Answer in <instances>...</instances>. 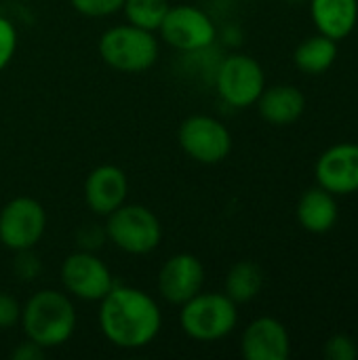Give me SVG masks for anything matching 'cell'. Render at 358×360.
Segmentation results:
<instances>
[{
	"label": "cell",
	"instance_id": "obj_1",
	"mask_svg": "<svg viewBox=\"0 0 358 360\" xmlns=\"http://www.w3.org/2000/svg\"><path fill=\"white\" fill-rule=\"evenodd\" d=\"M99 329L103 338L120 350L150 346L162 329V312L156 300L143 289L114 285L99 302Z\"/></svg>",
	"mask_w": 358,
	"mask_h": 360
},
{
	"label": "cell",
	"instance_id": "obj_2",
	"mask_svg": "<svg viewBox=\"0 0 358 360\" xmlns=\"http://www.w3.org/2000/svg\"><path fill=\"white\" fill-rule=\"evenodd\" d=\"M19 323L27 340L44 350H53L72 340L78 316L68 293L40 289L23 304Z\"/></svg>",
	"mask_w": 358,
	"mask_h": 360
},
{
	"label": "cell",
	"instance_id": "obj_3",
	"mask_svg": "<svg viewBox=\"0 0 358 360\" xmlns=\"http://www.w3.org/2000/svg\"><path fill=\"white\" fill-rule=\"evenodd\" d=\"M97 51L103 63H108L112 70L124 74H141L158 61L160 46L154 32L122 23L101 34Z\"/></svg>",
	"mask_w": 358,
	"mask_h": 360
},
{
	"label": "cell",
	"instance_id": "obj_4",
	"mask_svg": "<svg viewBox=\"0 0 358 360\" xmlns=\"http://www.w3.org/2000/svg\"><path fill=\"white\" fill-rule=\"evenodd\" d=\"M179 308V327L196 342H219L238 325V308L226 293L200 291Z\"/></svg>",
	"mask_w": 358,
	"mask_h": 360
},
{
	"label": "cell",
	"instance_id": "obj_5",
	"mask_svg": "<svg viewBox=\"0 0 358 360\" xmlns=\"http://www.w3.org/2000/svg\"><path fill=\"white\" fill-rule=\"evenodd\" d=\"M106 238L129 255H148L162 240L160 219L143 205H122L106 217Z\"/></svg>",
	"mask_w": 358,
	"mask_h": 360
},
{
	"label": "cell",
	"instance_id": "obj_6",
	"mask_svg": "<svg viewBox=\"0 0 358 360\" xmlns=\"http://www.w3.org/2000/svg\"><path fill=\"white\" fill-rule=\"evenodd\" d=\"M215 89L224 103L232 108H251L266 89L264 68L251 55L232 53L222 59L215 72Z\"/></svg>",
	"mask_w": 358,
	"mask_h": 360
},
{
	"label": "cell",
	"instance_id": "obj_7",
	"mask_svg": "<svg viewBox=\"0 0 358 360\" xmlns=\"http://www.w3.org/2000/svg\"><path fill=\"white\" fill-rule=\"evenodd\" d=\"M179 148L200 165H217L228 158L232 150V135L228 127L209 114L188 116L177 131Z\"/></svg>",
	"mask_w": 358,
	"mask_h": 360
},
{
	"label": "cell",
	"instance_id": "obj_8",
	"mask_svg": "<svg viewBox=\"0 0 358 360\" xmlns=\"http://www.w3.org/2000/svg\"><path fill=\"white\" fill-rule=\"evenodd\" d=\"M158 34L175 51L200 53L215 42L217 27L203 8L192 4H177L171 6L165 15Z\"/></svg>",
	"mask_w": 358,
	"mask_h": 360
},
{
	"label": "cell",
	"instance_id": "obj_9",
	"mask_svg": "<svg viewBox=\"0 0 358 360\" xmlns=\"http://www.w3.org/2000/svg\"><path fill=\"white\" fill-rule=\"evenodd\" d=\"M46 230V211L32 196H17L0 209V245L11 251L34 249Z\"/></svg>",
	"mask_w": 358,
	"mask_h": 360
},
{
	"label": "cell",
	"instance_id": "obj_10",
	"mask_svg": "<svg viewBox=\"0 0 358 360\" xmlns=\"http://www.w3.org/2000/svg\"><path fill=\"white\" fill-rule=\"evenodd\" d=\"M61 285L70 297L82 302H101L114 287L110 268L95 255V251L70 253L59 270Z\"/></svg>",
	"mask_w": 358,
	"mask_h": 360
},
{
	"label": "cell",
	"instance_id": "obj_11",
	"mask_svg": "<svg viewBox=\"0 0 358 360\" xmlns=\"http://www.w3.org/2000/svg\"><path fill=\"white\" fill-rule=\"evenodd\" d=\"M156 285L165 302L181 306L203 291L205 266L192 253H175L162 264Z\"/></svg>",
	"mask_w": 358,
	"mask_h": 360
},
{
	"label": "cell",
	"instance_id": "obj_12",
	"mask_svg": "<svg viewBox=\"0 0 358 360\" xmlns=\"http://www.w3.org/2000/svg\"><path fill=\"white\" fill-rule=\"evenodd\" d=\"M321 188L333 196L358 192V143H335L321 154L314 167Z\"/></svg>",
	"mask_w": 358,
	"mask_h": 360
},
{
	"label": "cell",
	"instance_id": "obj_13",
	"mask_svg": "<svg viewBox=\"0 0 358 360\" xmlns=\"http://www.w3.org/2000/svg\"><path fill=\"white\" fill-rule=\"evenodd\" d=\"M241 352L247 360H287L291 356V340L279 319L260 316L243 331Z\"/></svg>",
	"mask_w": 358,
	"mask_h": 360
},
{
	"label": "cell",
	"instance_id": "obj_14",
	"mask_svg": "<svg viewBox=\"0 0 358 360\" xmlns=\"http://www.w3.org/2000/svg\"><path fill=\"white\" fill-rule=\"evenodd\" d=\"M127 196H129V179L120 167L99 165L87 175L84 202L95 215L108 217L112 211H116L127 202Z\"/></svg>",
	"mask_w": 358,
	"mask_h": 360
},
{
	"label": "cell",
	"instance_id": "obj_15",
	"mask_svg": "<svg viewBox=\"0 0 358 360\" xmlns=\"http://www.w3.org/2000/svg\"><path fill=\"white\" fill-rule=\"evenodd\" d=\"M257 110L266 122L274 127H287L302 118L306 110V97L293 84H274L264 89L257 99Z\"/></svg>",
	"mask_w": 358,
	"mask_h": 360
},
{
	"label": "cell",
	"instance_id": "obj_16",
	"mask_svg": "<svg viewBox=\"0 0 358 360\" xmlns=\"http://www.w3.org/2000/svg\"><path fill=\"white\" fill-rule=\"evenodd\" d=\"M310 15L321 34L342 40L357 27L358 0H310Z\"/></svg>",
	"mask_w": 358,
	"mask_h": 360
},
{
	"label": "cell",
	"instance_id": "obj_17",
	"mask_svg": "<svg viewBox=\"0 0 358 360\" xmlns=\"http://www.w3.org/2000/svg\"><path fill=\"white\" fill-rule=\"evenodd\" d=\"M298 221L306 232L312 234H325L329 232L338 221V200L331 192L317 186L304 192V196L298 202Z\"/></svg>",
	"mask_w": 358,
	"mask_h": 360
},
{
	"label": "cell",
	"instance_id": "obj_18",
	"mask_svg": "<svg viewBox=\"0 0 358 360\" xmlns=\"http://www.w3.org/2000/svg\"><path fill=\"white\" fill-rule=\"evenodd\" d=\"M338 59V40H331L325 34L306 38L293 53V63L304 74H323Z\"/></svg>",
	"mask_w": 358,
	"mask_h": 360
},
{
	"label": "cell",
	"instance_id": "obj_19",
	"mask_svg": "<svg viewBox=\"0 0 358 360\" xmlns=\"http://www.w3.org/2000/svg\"><path fill=\"white\" fill-rule=\"evenodd\" d=\"M264 287V272L253 262H238L226 274V295L238 306L253 302Z\"/></svg>",
	"mask_w": 358,
	"mask_h": 360
},
{
	"label": "cell",
	"instance_id": "obj_20",
	"mask_svg": "<svg viewBox=\"0 0 358 360\" xmlns=\"http://www.w3.org/2000/svg\"><path fill=\"white\" fill-rule=\"evenodd\" d=\"M169 8H171L169 0H124L122 4L127 23L154 32V34L158 32Z\"/></svg>",
	"mask_w": 358,
	"mask_h": 360
},
{
	"label": "cell",
	"instance_id": "obj_21",
	"mask_svg": "<svg viewBox=\"0 0 358 360\" xmlns=\"http://www.w3.org/2000/svg\"><path fill=\"white\" fill-rule=\"evenodd\" d=\"M74 11H78L84 17H110L118 11H122L124 0H70Z\"/></svg>",
	"mask_w": 358,
	"mask_h": 360
},
{
	"label": "cell",
	"instance_id": "obj_22",
	"mask_svg": "<svg viewBox=\"0 0 358 360\" xmlns=\"http://www.w3.org/2000/svg\"><path fill=\"white\" fill-rule=\"evenodd\" d=\"M17 27L13 25L11 19L0 15V72L13 61L17 53Z\"/></svg>",
	"mask_w": 358,
	"mask_h": 360
},
{
	"label": "cell",
	"instance_id": "obj_23",
	"mask_svg": "<svg viewBox=\"0 0 358 360\" xmlns=\"http://www.w3.org/2000/svg\"><path fill=\"white\" fill-rule=\"evenodd\" d=\"M325 359L329 360H357L358 346L357 342L348 335H333L325 344Z\"/></svg>",
	"mask_w": 358,
	"mask_h": 360
},
{
	"label": "cell",
	"instance_id": "obj_24",
	"mask_svg": "<svg viewBox=\"0 0 358 360\" xmlns=\"http://www.w3.org/2000/svg\"><path fill=\"white\" fill-rule=\"evenodd\" d=\"M21 304L11 293H0V331H8L21 321Z\"/></svg>",
	"mask_w": 358,
	"mask_h": 360
},
{
	"label": "cell",
	"instance_id": "obj_25",
	"mask_svg": "<svg viewBox=\"0 0 358 360\" xmlns=\"http://www.w3.org/2000/svg\"><path fill=\"white\" fill-rule=\"evenodd\" d=\"M15 274H17V278H23V281H32L40 274V262H38V257L32 255V249L30 251H17Z\"/></svg>",
	"mask_w": 358,
	"mask_h": 360
},
{
	"label": "cell",
	"instance_id": "obj_26",
	"mask_svg": "<svg viewBox=\"0 0 358 360\" xmlns=\"http://www.w3.org/2000/svg\"><path fill=\"white\" fill-rule=\"evenodd\" d=\"M103 240H106V230L101 226L89 224L78 232V245L84 251H95Z\"/></svg>",
	"mask_w": 358,
	"mask_h": 360
},
{
	"label": "cell",
	"instance_id": "obj_27",
	"mask_svg": "<svg viewBox=\"0 0 358 360\" xmlns=\"http://www.w3.org/2000/svg\"><path fill=\"white\" fill-rule=\"evenodd\" d=\"M44 354H46V350L40 348L38 344H34V342L27 340V338H25V342H21V344L11 352L13 360H42L44 359Z\"/></svg>",
	"mask_w": 358,
	"mask_h": 360
},
{
	"label": "cell",
	"instance_id": "obj_28",
	"mask_svg": "<svg viewBox=\"0 0 358 360\" xmlns=\"http://www.w3.org/2000/svg\"><path fill=\"white\" fill-rule=\"evenodd\" d=\"M291 2H300V0H291Z\"/></svg>",
	"mask_w": 358,
	"mask_h": 360
}]
</instances>
